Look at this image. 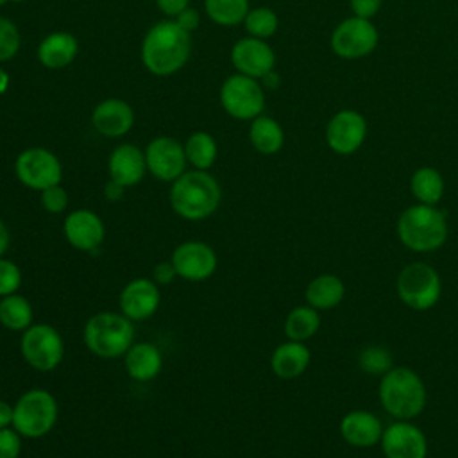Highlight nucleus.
<instances>
[{
  "instance_id": "1",
  "label": "nucleus",
  "mask_w": 458,
  "mask_h": 458,
  "mask_svg": "<svg viewBox=\"0 0 458 458\" xmlns=\"http://www.w3.org/2000/svg\"><path fill=\"white\" fill-rule=\"evenodd\" d=\"M191 54V34L175 20H163L148 29L141 43L143 66L157 77L177 73Z\"/></svg>"
},
{
  "instance_id": "2",
  "label": "nucleus",
  "mask_w": 458,
  "mask_h": 458,
  "mask_svg": "<svg viewBox=\"0 0 458 458\" xmlns=\"http://www.w3.org/2000/svg\"><path fill=\"white\" fill-rule=\"evenodd\" d=\"M222 200L218 181L208 170H191L179 175L170 188V206L184 220L211 216Z\"/></svg>"
},
{
  "instance_id": "3",
  "label": "nucleus",
  "mask_w": 458,
  "mask_h": 458,
  "mask_svg": "<svg viewBox=\"0 0 458 458\" xmlns=\"http://www.w3.org/2000/svg\"><path fill=\"white\" fill-rule=\"evenodd\" d=\"M379 403L397 420H411L422 413L428 403L426 385L410 367H392L381 376Z\"/></svg>"
},
{
  "instance_id": "4",
  "label": "nucleus",
  "mask_w": 458,
  "mask_h": 458,
  "mask_svg": "<svg viewBox=\"0 0 458 458\" xmlns=\"http://www.w3.org/2000/svg\"><path fill=\"white\" fill-rule=\"evenodd\" d=\"M397 238L413 252H433L447 240L445 215L428 204H413L397 218Z\"/></svg>"
},
{
  "instance_id": "5",
  "label": "nucleus",
  "mask_w": 458,
  "mask_h": 458,
  "mask_svg": "<svg viewBox=\"0 0 458 458\" xmlns=\"http://www.w3.org/2000/svg\"><path fill=\"white\" fill-rule=\"evenodd\" d=\"M84 344L98 358H122L134 344V322L122 311H98L84 324Z\"/></svg>"
},
{
  "instance_id": "6",
  "label": "nucleus",
  "mask_w": 458,
  "mask_h": 458,
  "mask_svg": "<svg viewBox=\"0 0 458 458\" xmlns=\"http://www.w3.org/2000/svg\"><path fill=\"white\" fill-rule=\"evenodd\" d=\"M57 401L45 388L23 392L13 404V428L23 438H41L57 422Z\"/></svg>"
},
{
  "instance_id": "7",
  "label": "nucleus",
  "mask_w": 458,
  "mask_h": 458,
  "mask_svg": "<svg viewBox=\"0 0 458 458\" xmlns=\"http://www.w3.org/2000/svg\"><path fill=\"white\" fill-rule=\"evenodd\" d=\"M395 292L401 302L408 308L415 311H426L440 301L442 279L431 265L413 261L399 272Z\"/></svg>"
},
{
  "instance_id": "8",
  "label": "nucleus",
  "mask_w": 458,
  "mask_h": 458,
  "mask_svg": "<svg viewBox=\"0 0 458 458\" xmlns=\"http://www.w3.org/2000/svg\"><path fill=\"white\" fill-rule=\"evenodd\" d=\"M20 351L34 370L48 372L61 365L64 358V340L54 326L36 322L23 331Z\"/></svg>"
},
{
  "instance_id": "9",
  "label": "nucleus",
  "mask_w": 458,
  "mask_h": 458,
  "mask_svg": "<svg viewBox=\"0 0 458 458\" xmlns=\"http://www.w3.org/2000/svg\"><path fill=\"white\" fill-rule=\"evenodd\" d=\"M220 104L236 120H254L265 109V91L258 79L243 73L227 77L220 88Z\"/></svg>"
},
{
  "instance_id": "10",
  "label": "nucleus",
  "mask_w": 458,
  "mask_h": 458,
  "mask_svg": "<svg viewBox=\"0 0 458 458\" xmlns=\"http://www.w3.org/2000/svg\"><path fill=\"white\" fill-rule=\"evenodd\" d=\"M18 181L36 191L61 184L63 165L54 152L43 147H30L18 154L14 161Z\"/></svg>"
},
{
  "instance_id": "11",
  "label": "nucleus",
  "mask_w": 458,
  "mask_h": 458,
  "mask_svg": "<svg viewBox=\"0 0 458 458\" xmlns=\"http://www.w3.org/2000/svg\"><path fill=\"white\" fill-rule=\"evenodd\" d=\"M377 41L379 34L370 20L351 16L335 27L329 45L338 57L354 61L372 54Z\"/></svg>"
},
{
  "instance_id": "12",
  "label": "nucleus",
  "mask_w": 458,
  "mask_h": 458,
  "mask_svg": "<svg viewBox=\"0 0 458 458\" xmlns=\"http://www.w3.org/2000/svg\"><path fill=\"white\" fill-rule=\"evenodd\" d=\"M179 277L193 283L209 279L218 265L216 252L211 245L204 242H182L179 243L170 258Z\"/></svg>"
},
{
  "instance_id": "13",
  "label": "nucleus",
  "mask_w": 458,
  "mask_h": 458,
  "mask_svg": "<svg viewBox=\"0 0 458 458\" xmlns=\"http://www.w3.org/2000/svg\"><path fill=\"white\" fill-rule=\"evenodd\" d=\"M367 120L354 109H342L326 125V143L340 156L354 154L365 141Z\"/></svg>"
},
{
  "instance_id": "14",
  "label": "nucleus",
  "mask_w": 458,
  "mask_h": 458,
  "mask_svg": "<svg viewBox=\"0 0 458 458\" xmlns=\"http://www.w3.org/2000/svg\"><path fill=\"white\" fill-rule=\"evenodd\" d=\"M145 161L147 170L156 179L165 182H174L179 175H182L188 163L184 145L170 136L154 138L145 148Z\"/></svg>"
},
{
  "instance_id": "15",
  "label": "nucleus",
  "mask_w": 458,
  "mask_h": 458,
  "mask_svg": "<svg viewBox=\"0 0 458 458\" xmlns=\"http://www.w3.org/2000/svg\"><path fill=\"white\" fill-rule=\"evenodd\" d=\"M381 449L385 458H426L428 438L420 428L410 420H395L388 424L381 435Z\"/></svg>"
},
{
  "instance_id": "16",
  "label": "nucleus",
  "mask_w": 458,
  "mask_h": 458,
  "mask_svg": "<svg viewBox=\"0 0 458 458\" xmlns=\"http://www.w3.org/2000/svg\"><path fill=\"white\" fill-rule=\"evenodd\" d=\"M231 63L238 70V73H243L252 79H261L268 72L274 70L276 64V54L270 48L265 39L258 38H242L238 39L231 48Z\"/></svg>"
},
{
  "instance_id": "17",
  "label": "nucleus",
  "mask_w": 458,
  "mask_h": 458,
  "mask_svg": "<svg viewBox=\"0 0 458 458\" xmlns=\"http://www.w3.org/2000/svg\"><path fill=\"white\" fill-rule=\"evenodd\" d=\"M66 242L82 252L97 250L106 238V225L102 218L91 209H75L66 215L63 224Z\"/></svg>"
},
{
  "instance_id": "18",
  "label": "nucleus",
  "mask_w": 458,
  "mask_h": 458,
  "mask_svg": "<svg viewBox=\"0 0 458 458\" xmlns=\"http://www.w3.org/2000/svg\"><path fill=\"white\" fill-rule=\"evenodd\" d=\"M118 304L120 311L132 322L145 320L152 317L161 304L159 284L148 277H136L122 288Z\"/></svg>"
},
{
  "instance_id": "19",
  "label": "nucleus",
  "mask_w": 458,
  "mask_h": 458,
  "mask_svg": "<svg viewBox=\"0 0 458 458\" xmlns=\"http://www.w3.org/2000/svg\"><path fill=\"white\" fill-rule=\"evenodd\" d=\"M95 131L107 138H120L134 125V111L122 98H106L98 102L91 114Z\"/></svg>"
},
{
  "instance_id": "20",
  "label": "nucleus",
  "mask_w": 458,
  "mask_h": 458,
  "mask_svg": "<svg viewBox=\"0 0 458 458\" xmlns=\"http://www.w3.org/2000/svg\"><path fill=\"white\" fill-rule=\"evenodd\" d=\"M107 172L109 179L122 184L123 188L136 186L147 170L145 152L132 145V143H122L118 145L107 161Z\"/></svg>"
},
{
  "instance_id": "21",
  "label": "nucleus",
  "mask_w": 458,
  "mask_h": 458,
  "mask_svg": "<svg viewBox=\"0 0 458 458\" xmlns=\"http://www.w3.org/2000/svg\"><path fill=\"white\" fill-rule=\"evenodd\" d=\"M383 431L381 419L367 410L347 411L340 420V435L352 447H370L379 444Z\"/></svg>"
},
{
  "instance_id": "22",
  "label": "nucleus",
  "mask_w": 458,
  "mask_h": 458,
  "mask_svg": "<svg viewBox=\"0 0 458 458\" xmlns=\"http://www.w3.org/2000/svg\"><path fill=\"white\" fill-rule=\"evenodd\" d=\"M123 365L131 379L145 383L159 376L163 369V354L156 344L134 342L123 354Z\"/></svg>"
},
{
  "instance_id": "23",
  "label": "nucleus",
  "mask_w": 458,
  "mask_h": 458,
  "mask_svg": "<svg viewBox=\"0 0 458 458\" xmlns=\"http://www.w3.org/2000/svg\"><path fill=\"white\" fill-rule=\"evenodd\" d=\"M311 360L304 342L286 340L279 344L270 356V369L279 379H295L308 369Z\"/></svg>"
},
{
  "instance_id": "24",
  "label": "nucleus",
  "mask_w": 458,
  "mask_h": 458,
  "mask_svg": "<svg viewBox=\"0 0 458 458\" xmlns=\"http://www.w3.org/2000/svg\"><path fill=\"white\" fill-rule=\"evenodd\" d=\"M79 54V41L70 32H50L38 47V59L45 68L59 70L73 63Z\"/></svg>"
},
{
  "instance_id": "25",
  "label": "nucleus",
  "mask_w": 458,
  "mask_h": 458,
  "mask_svg": "<svg viewBox=\"0 0 458 458\" xmlns=\"http://www.w3.org/2000/svg\"><path fill=\"white\" fill-rule=\"evenodd\" d=\"M304 297L306 302L318 311L333 310L344 301L345 284L335 274H320L308 283Z\"/></svg>"
},
{
  "instance_id": "26",
  "label": "nucleus",
  "mask_w": 458,
  "mask_h": 458,
  "mask_svg": "<svg viewBox=\"0 0 458 458\" xmlns=\"http://www.w3.org/2000/svg\"><path fill=\"white\" fill-rule=\"evenodd\" d=\"M249 140L252 147L265 156H272L283 148L284 132L279 122L267 114H259L252 120L249 129Z\"/></svg>"
},
{
  "instance_id": "27",
  "label": "nucleus",
  "mask_w": 458,
  "mask_h": 458,
  "mask_svg": "<svg viewBox=\"0 0 458 458\" xmlns=\"http://www.w3.org/2000/svg\"><path fill=\"white\" fill-rule=\"evenodd\" d=\"M444 177L433 166H420L410 177V191L419 204L437 206L444 197Z\"/></svg>"
},
{
  "instance_id": "28",
  "label": "nucleus",
  "mask_w": 458,
  "mask_h": 458,
  "mask_svg": "<svg viewBox=\"0 0 458 458\" xmlns=\"http://www.w3.org/2000/svg\"><path fill=\"white\" fill-rule=\"evenodd\" d=\"M0 324L11 331H25L34 324V310L27 297L16 293L0 299Z\"/></svg>"
},
{
  "instance_id": "29",
  "label": "nucleus",
  "mask_w": 458,
  "mask_h": 458,
  "mask_svg": "<svg viewBox=\"0 0 458 458\" xmlns=\"http://www.w3.org/2000/svg\"><path fill=\"white\" fill-rule=\"evenodd\" d=\"M320 327V315L318 310L306 306H295L284 318V335L288 340L306 342L317 335Z\"/></svg>"
},
{
  "instance_id": "30",
  "label": "nucleus",
  "mask_w": 458,
  "mask_h": 458,
  "mask_svg": "<svg viewBox=\"0 0 458 458\" xmlns=\"http://www.w3.org/2000/svg\"><path fill=\"white\" fill-rule=\"evenodd\" d=\"M184 154L190 165L197 170H209L216 159L218 147L211 134L204 131H197L188 136L184 143Z\"/></svg>"
},
{
  "instance_id": "31",
  "label": "nucleus",
  "mask_w": 458,
  "mask_h": 458,
  "mask_svg": "<svg viewBox=\"0 0 458 458\" xmlns=\"http://www.w3.org/2000/svg\"><path fill=\"white\" fill-rule=\"evenodd\" d=\"M204 9L215 23L225 27L242 23L250 11L249 0H204Z\"/></svg>"
},
{
  "instance_id": "32",
  "label": "nucleus",
  "mask_w": 458,
  "mask_h": 458,
  "mask_svg": "<svg viewBox=\"0 0 458 458\" xmlns=\"http://www.w3.org/2000/svg\"><path fill=\"white\" fill-rule=\"evenodd\" d=\"M243 25L249 36L258 39H267L276 34L279 27V18L270 7H256L247 13Z\"/></svg>"
},
{
  "instance_id": "33",
  "label": "nucleus",
  "mask_w": 458,
  "mask_h": 458,
  "mask_svg": "<svg viewBox=\"0 0 458 458\" xmlns=\"http://www.w3.org/2000/svg\"><path fill=\"white\" fill-rule=\"evenodd\" d=\"M392 354L383 345H367L358 354V365L363 372L372 376H383L392 369Z\"/></svg>"
},
{
  "instance_id": "34",
  "label": "nucleus",
  "mask_w": 458,
  "mask_h": 458,
  "mask_svg": "<svg viewBox=\"0 0 458 458\" xmlns=\"http://www.w3.org/2000/svg\"><path fill=\"white\" fill-rule=\"evenodd\" d=\"M20 43L21 38L18 27L11 20L0 16V63H5L18 54Z\"/></svg>"
},
{
  "instance_id": "35",
  "label": "nucleus",
  "mask_w": 458,
  "mask_h": 458,
  "mask_svg": "<svg viewBox=\"0 0 458 458\" xmlns=\"http://www.w3.org/2000/svg\"><path fill=\"white\" fill-rule=\"evenodd\" d=\"M23 281V274L20 270V267L7 258H0V297L16 293L21 286Z\"/></svg>"
},
{
  "instance_id": "36",
  "label": "nucleus",
  "mask_w": 458,
  "mask_h": 458,
  "mask_svg": "<svg viewBox=\"0 0 458 458\" xmlns=\"http://www.w3.org/2000/svg\"><path fill=\"white\" fill-rule=\"evenodd\" d=\"M41 193V206L47 213H52V215H59L66 209L68 206V193L66 190L61 186V184H55V186H50Z\"/></svg>"
},
{
  "instance_id": "37",
  "label": "nucleus",
  "mask_w": 458,
  "mask_h": 458,
  "mask_svg": "<svg viewBox=\"0 0 458 458\" xmlns=\"http://www.w3.org/2000/svg\"><path fill=\"white\" fill-rule=\"evenodd\" d=\"M21 435L13 428L0 429V458H18L21 453Z\"/></svg>"
},
{
  "instance_id": "38",
  "label": "nucleus",
  "mask_w": 458,
  "mask_h": 458,
  "mask_svg": "<svg viewBox=\"0 0 458 458\" xmlns=\"http://www.w3.org/2000/svg\"><path fill=\"white\" fill-rule=\"evenodd\" d=\"M383 5V0H351V11L358 18L372 20Z\"/></svg>"
},
{
  "instance_id": "39",
  "label": "nucleus",
  "mask_w": 458,
  "mask_h": 458,
  "mask_svg": "<svg viewBox=\"0 0 458 458\" xmlns=\"http://www.w3.org/2000/svg\"><path fill=\"white\" fill-rule=\"evenodd\" d=\"M177 277V272L172 261H159L152 268V281L157 284H170Z\"/></svg>"
},
{
  "instance_id": "40",
  "label": "nucleus",
  "mask_w": 458,
  "mask_h": 458,
  "mask_svg": "<svg viewBox=\"0 0 458 458\" xmlns=\"http://www.w3.org/2000/svg\"><path fill=\"white\" fill-rule=\"evenodd\" d=\"M175 21L181 29H184L186 32H193L197 30V27L200 25V16H199V11L191 9V7H186L184 11H181L177 16H175Z\"/></svg>"
},
{
  "instance_id": "41",
  "label": "nucleus",
  "mask_w": 458,
  "mask_h": 458,
  "mask_svg": "<svg viewBox=\"0 0 458 458\" xmlns=\"http://www.w3.org/2000/svg\"><path fill=\"white\" fill-rule=\"evenodd\" d=\"M156 4L161 13L175 18L181 11H184L188 7L190 0H156Z\"/></svg>"
},
{
  "instance_id": "42",
  "label": "nucleus",
  "mask_w": 458,
  "mask_h": 458,
  "mask_svg": "<svg viewBox=\"0 0 458 458\" xmlns=\"http://www.w3.org/2000/svg\"><path fill=\"white\" fill-rule=\"evenodd\" d=\"M13 426V404L0 399V429Z\"/></svg>"
},
{
  "instance_id": "43",
  "label": "nucleus",
  "mask_w": 458,
  "mask_h": 458,
  "mask_svg": "<svg viewBox=\"0 0 458 458\" xmlns=\"http://www.w3.org/2000/svg\"><path fill=\"white\" fill-rule=\"evenodd\" d=\"M123 186L122 184H118V182H114V181H107V184L104 186V195H106V199L107 200H120L122 199V195H123Z\"/></svg>"
},
{
  "instance_id": "44",
  "label": "nucleus",
  "mask_w": 458,
  "mask_h": 458,
  "mask_svg": "<svg viewBox=\"0 0 458 458\" xmlns=\"http://www.w3.org/2000/svg\"><path fill=\"white\" fill-rule=\"evenodd\" d=\"M9 229H7V225L0 220V258L5 254V250H7V247H9Z\"/></svg>"
},
{
  "instance_id": "45",
  "label": "nucleus",
  "mask_w": 458,
  "mask_h": 458,
  "mask_svg": "<svg viewBox=\"0 0 458 458\" xmlns=\"http://www.w3.org/2000/svg\"><path fill=\"white\" fill-rule=\"evenodd\" d=\"M261 86H265V88H270V89H276L277 86H279V82H281V79H279V75L272 70V72H268L265 77H261Z\"/></svg>"
},
{
  "instance_id": "46",
  "label": "nucleus",
  "mask_w": 458,
  "mask_h": 458,
  "mask_svg": "<svg viewBox=\"0 0 458 458\" xmlns=\"http://www.w3.org/2000/svg\"><path fill=\"white\" fill-rule=\"evenodd\" d=\"M7 84H9V77L4 70H0V93H4L7 89Z\"/></svg>"
},
{
  "instance_id": "47",
  "label": "nucleus",
  "mask_w": 458,
  "mask_h": 458,
  "mask_svg": "<svg viewBox=\"0 0 458 458\" xmlns=\"http://www.w3.org/2000/svg\"><path fill=\"white\" fill-rule=\"evenodd\" d=\"M5 2H9V0H0V7H2Z\"/></svg>"
},
{
  "instance_id": "48",
  "label": "nucleus",
  "mask_w": 458,
  "mask_h": 458,
  "mask_svg": "<svg viewBox=\"0 0 458 458\" xmlns=\"http://www.w3.org/2000/svg\"><path fill=\"white\" fill-rule=\"evenodd\" d=\"M11 2H23V0H11Z\"/></svg>"
}]
</instances>
